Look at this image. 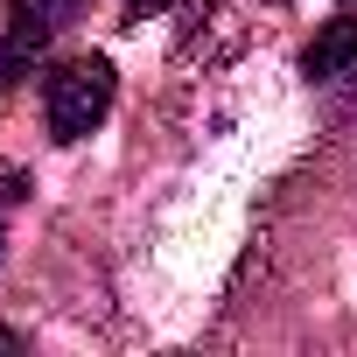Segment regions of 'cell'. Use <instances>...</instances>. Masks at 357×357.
<instances>
[{
    "instance_id": "6da1fadb",
    "label": "cell",
    "mask_w": 357,
    "mask_h": 357,
    "mask_svg": "<svg viewBox=\"0 0 357 357\" xmlns=\"http://www.w3.org/2000/svg\"><path fill=\"white\" fill-rule=\"evenodd\" d=\"M112 91H119V77H112L105 56H70V63H56L50 84H43L50 133H56V140H84V133L112 112Z\"/></svg>"
},
{
    "instance_id": "7a4b0ae2",
    "label": "cell",
    "mask_w": 357,
    "mask_h": 357,
    "mask_svg": "<svg viewBox=\"0 0 357 357\" xmlns=\"http://www.w3.org/2000/svg\"><path fill=\"white\" fill-rule=\"evenodd\" d=\"M77 15H84V0H15V8H8V29H0V84H15Z\"/></svg>"
},
{
    "instance_id": "3957f363",
    "label": "cell",
    "mask_w": 357,
    "mask_h": 357,
    "mask_svg": "<svg viewBox=\"0 0 357 357\" xmlns=\"http://www.w3.org/2000/svg\"><path fill=\"white\" fill-rule=\"evenodd\" d=\"M301 70H308L315 84H329V77H350V70H357V15H336V22H329V29L308 43Z\"/></svg>"
},
{
    "instance_id": "277c9868",
    "label": "cell",
    "mask_w": 357,
    "mask_h": 357,
    "mask_svg": "<svg viewBox=\"0 0 357 357\" xmlns=\"http://www.w3.org/2000/svg\"><path fill=\"white\" fill-rule=\"evenodd\" d=\"M126 8H133V15H147V8H168V0H126Z\"/></svg>"
}]
</instances>
